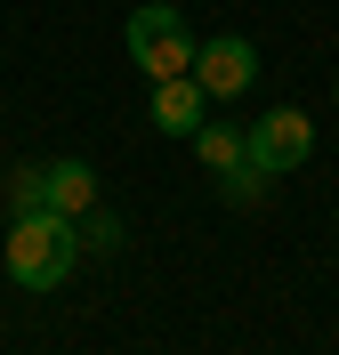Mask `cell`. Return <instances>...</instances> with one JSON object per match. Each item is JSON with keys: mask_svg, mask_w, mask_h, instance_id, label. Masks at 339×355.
Returning a JSON list of instances; mask_svg holds the SVG:
<instances>
[{"mask_svg": "<svg viewBox=\"0 0 339 355\" xmlns=\"http://www.w3.org/2000/svg\"><path fill=\"white\" fill-rule=\"evenodd\" d=\"M0 259H8V283H24V291H65V283H73V259H81V234H73V218H57V210H17Z\"/></svg>", "mask_w": 339, "mask_h": 355, "instance_id": "6da1fadb", "label": "cell"}, {"mask_svg": "<svg viewBox=\"0 0 339 355\" xmlns=\"http://www.w3.org/2000/svg\"><path fill=\"white\" fill-rule=\"evenodd\" d=\"M121 49H130V65L146 73V81H178V73H194V24L170 8V0H146V8H130V24H121Z\"/></svg>", "mask_w": 339, "mask_h": 355, "instance_id": "7a4b0ae2", "label": "cell"}, {"mask_svg": "<svg viewBox=\"0 0 339 355\" xmlns=\"http://www.w3.org/2000/svg\"><path fill=\"white\" fill-rule=\"evenodd\" d=\"M243 146H250V162L267 178H283V170H307V154H315V121L299 105H267L259 121L243 130Z\"/></svg>", "mask_w": 339, "mask_h": 355, "instance_id": "3957f363", "label": "cell"}, {"mask_svg": "<svg viewBox=\"0 0 339 355\" xmlns=\"http://www.w3.org/2000/svg\"><path fill=\"white\" fill-rule=\"evenodd\" d=\"M194 81H202V97H250L259 89V49L243 33H218V41L194 49Z\"/></svg>", "mask_w": 339, "mask_h": 355, "instance_id": "277c9868", "label": "cell"}, {"mask_svg": "<svg viewBox=\"0 0 339 355\" xmlns=\"http://www.w3.org/2000/svg\"><path fill=\"white\" fill-rule=\"evenodd\" d=\"M41 210H57V218H81V210H97V170H89L81 154L41 162Z\"/></svg>", "mask_w": 339, "mask_h": 355, "instance_id": "5b68a950", "label": "cell"}, {"mask_svg": "<svg viewBox=\"0 0 339 355\" xmlns=\"http://www.w3.org/2000/svg\"><path fill=\"white\" fill-rule=\"evenodd\" d=\"M154 130L162 137H194L202 130V113H210V97H202V81H194V73H178V81H154Z\"/></svg>", "mask_w": 339, "mask_h": 355, "instance_id": "8992f818", "label": "cell"}, {"mask_svg": "<svg viewBox=\"0 0 339 355\" xmlns=\"http://www.w3.org/2000/svg\"><path fill=\"white\" fill-rule=\"evenodd\" d=\"M186 146H194V154H202V170H210V178H226V170H234V162H250V146H243V130H226V121H202V130L186 137Z\"/></svg>", "mask_w": 339, "mask_h": 355, "instance_id": "52a82bcc", "label": "cell"}, {"mask_svg": "<svg viewBox=\"0 0 339 355\" xmlns=\"http://www.w3.org/2000/svg\"><path fill=\"white\" fill-rule=\"evenodd\" d=\"M267 186H275V178L259 170V162H234V170L218 178V194H226V210H259V202H267Z\"/></svg>", "mask_w": 339, "mask_h": 355, "instance_id": "ba28073f", "label": "cell"}, {"mask_svg": "<svg viewBox=\"0 0 339 355\" xmlns=\"http://www.w3.org/2000/svg\"><path fill=\"white\" fill-rule=\"evenodd\" d=\"M73 234H81V250H121V218H113L105 202H97V210H81V218H73Z\"/></svg>", "mask_w": 339, "mask_h": 355, "instance_id": "9c48e42d", "label": "cell"}, {"mask_svg": "<svg viewBox=\"0 0 339 355\" xmlns=\"http://www.w3.org/2000/svg\"><path fill=\"white\" fill-rule=\"evenodd\" d=\"M8 202H17V210H41V170H17V178H8Z\"/></svg>", "mask_w": 339, "mask_h": 355, "instance_id": "30bf717a", "label": "cell"}, {"mask_svg": "<svg viewBox=\"0 0 339 355\" xmlns=\"http://www.w3.org/2000/svg\"><path fill=\"white\" fill-rule=\"evenodd\" d=\"M331 97H339V81H331Z\"/></svg>", "mask_w": 339, "mask_h": 355, "instance_id": "8fae6325", "label": "cell"}]
</instances>
